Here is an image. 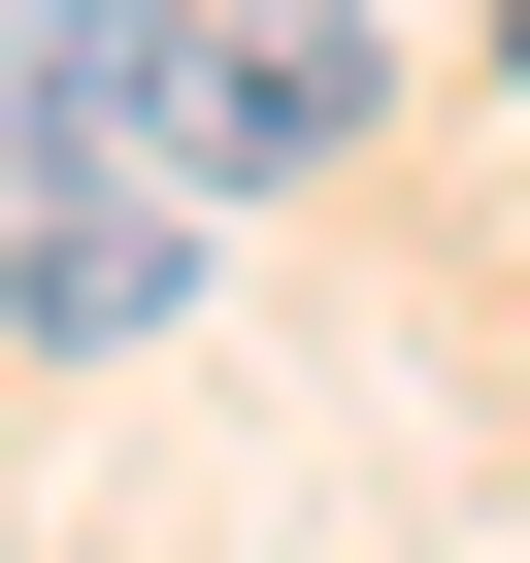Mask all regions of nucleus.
I'll list each match as a JSON object with an SVG mask.
<instances>
[{
	"instance_id": "f257e3e1",
	"label": "nucleus",
	"mask_w": 530,
	"mask_h": 563,
	"mask_svg": "<svg viewBox=\"0 0 530 563\" xmlns=\"http://www.w3.org/2000/svg\"><path fill=\"white\" fill-rule=\"evenodd\" d=\"M166 133H199V34L166 0H0V199H100Z\"/></svg>"
},
{
	"instance_id": "f03ea898",
	"label": "nucleus",
	"mask_w": 530,
	"mask_h": 563,
	"mask_svg": "<svg viewBox=\"0 0 530 563\" xmlns=\"http://www.w3.org/2000/svg\"><path fill=\"white\" fill-rule=\"evenodd\" d=\"M199 199H299V166H365V34H299V0H265V34H199V133H166Z\"/></svg>"
},
{
	"instance_id": "7ed1b4c3",
	"label": "nucleus",
	"mask_w": 530,
	"mask_h": 563,
	"mask_svg": "<svg viewBox=\"0 0 530 563\" xmlns=\"http://www.w3.org/2000/svg\"><path fill=\"white\" fill-rule=\"evenodd\" d=\"M0 299H34L67 365H133V332H166V199H34V232H0Z\"/></svg>"
},
{
	"instance_id": "20e7f679",
	"label": "nucleus",
	"mask_w": 530,
	"mask_h": 563,
	"mask_svg": "<svg viewBox=\"0 0 530 563\" xmlns=\"http://www.w3.org/2000/svg\"><path fill=\"white\" fill-rule=\"evenodd\" d=\"M299 34H365V0H299Z\"/></svg>"
},
{
	"instance_id": "39448f33",
	"label": "nucleus",
	"mask_w": 530,
	"mask_h": 563,
	"mask_svg": "<svg viewBox=\"0 0 530 563\" xmlns=\"http://www.w3.org/2000/svg\"><path fill=\"white\" fill-rule=\"evenodd\" d=\"M497 67H530V0H497Z\"/></svg>"
}]
</instances>
